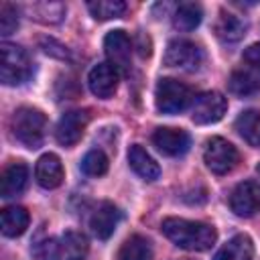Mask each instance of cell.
I'll list each match as a JSON object with an SVG mask.
<instances>
[{
	"instance_id": "obj_13",
	"label": "cell",
	"mask_w": 260,
	"mask_h": 260,
	"mask_svg": "<svg viewBox=\"0 0 260 260\" xmlns=\"http://www.w3.org/2000/svg\"><path fill=\"white\" fill-rule=\"evenodd\" d=\"M120 219H122V211L114 203L104 201L93 209V213L89 217V228L98 240H108L114 234V230L118 228Z\"/></svg>"
},
{
	"instance_id": "obj_26",
	"label": "cell",
	"mask_w": 260,
	"mask_h": 260,
	"mask_svg": "<svg viewBox=\"0 0 260 260\" xmlns=\"http://www.w3.org/2000/svg\"><path fill=\"white\" fill-rule=\"evenodd\" d=\"M63 252L67 260H83L87 254V240L77 232H67L63 236Z\"/></svg>"
},
{
	"instance_id": "obj_10",
	"label": "cell",
	"mask_w": 260,
	"mask_h": 260,
	"mask_svg": "<svg viewBox=\"0 0 260 260\" xmlns=\"http://www.w3.org/2000/svg\"><path fill=\"white\" fill-rule=\"evenodd\" d=\"M104 49L110 59V65L116 69L128 71L130 69V57H132V43L130 37L124 30H110L104 39Z\"/></svg>"
},
{
	"instance_id": "obj_31",
	"label": "cell",
	"mask_w": 260,
	"mask_h": 260,
	"mask_svg": "<svg viewBox=\"0 0 260 260\" xmlns=\"http://www.w3.org/2000/svg\"><path fill=\"white\" fill-rule=\"evenodd\" d=\"M258 173H260V167H258Z\"/></svg>"
},
{
	"instance_id": "obj_14",
	"label": "cell",
	"mask_w": 260,
	"mask_h": 260,
	"mask_svg": "<svg viewBox=\"0 0 260 260\" xmlns=\"http://www.w3.org/2000/svg\"><path fill=\"white\" fill-rule=\"evenodd\" d=\"M63 165L59 160L57 154L53 152H47L43 154L39 160H37V167H35V177H37V183L45 189H55L63 183Z\"/></svg>"
},
{
	"instance_id": "obj_17",
	"label": "cell",
	"mask_w": 260,
	"mask_h": 260,
	"mask_svg": "<svg viewBox=\"0 0 260 260\" xmlns=\"http://www.w3.org/2000/svg\"><path fill=\"white\" fill-rule=\"evenodd\" d=\"M248 30L246 20H242L240 16L221 10L217 20H215V35L223 41V43H236L240 41Z\"/></svg>"
},
{
	"instance_id": "obj_24",
	"label": "cell",
	"mask_w": 260,
	"mask_h": 260,
	"mask_svg": "<svg viewBox=\"0 0 260 260\" xmlns=\"http://www.w3.org/2000/svg\"><path fill=\"white\" fill-rule=\"evenodd\" d=\"M228 83H230V91L240 95V98L256 93L260 89V81L252 73H248V71H234Z\"/></svg>"
},
{
	"instance_id": "obj_25",
	"label": "cell",
	"mask_w": 260,
	"mask_h": 260,
	"mask_svg": "<svg viewBox=\"0 0 260 260\" xmlns=\"http://www.w3.org/2000/svg\"><path fill=\"white\" fill-rule=\"evenodd\" d=\"M81 171L89 177H102L108 171V156L100 148H91L83 158H81Z\"/></svg>"
},
{
	"instance_id": "obj_2",
	"label": "cell",
	"mask_w": 260,
	"mask_h": 260,
	"mask_svg": "<svg viewBox=\"0 0 260 260\" xmlns=\"http://www.w3.org/2000/svg\"><path fill=\"white\" fill-rule=\"evenodd\" d=\"M10 128H12L14 138L20 144H24L26 148H39L43 144V138H45L47 118L41 110L24 106L12 114Z\"/></svg>"
},
{
	"instance_id": "obj_15",
	"label": "cell",
	"mask_w": 260,
	"mask_h": 260,
	"mask_svg": "<svg viewBox=\"0 0 260 260\" xmlns=\"http://www.w3.org/2000/svg\"><path fill=\"white\" fill-rule=\"evenodd\" d=\"M28 183V169L24 162H12L4 169L2 173V181H0V195L10 199L16 197L24 191Z\"/></svg>"
},
{
	"instance_id": "obj_30",
	"label": "cell",
	"mask_w": 260,
	"mask_h": 260,
	"mask_svg": "<svg viewBox=\"0 0 260 260\" xmlns=\"http://www.w3.org/2000/svg\"><path fill=\"white\" fill-rule=\"evenodd\" d=\"M242 59H244V63H248L250 69H254L256 73H260V43L250 45V47L244 51Z\"/></svg>"
},
{
	"instance_id": "obj_29",
	"label": "cell",
	"mask_w": 260,
	"mask_h": 260,
	"mask_svg": "<svg viewBox=\"0 0 260 260\" xmlns=\"http://www.w3.org/2000/svg\"><path fill=\"white\" fill-rule=\"evenodd\" d=\"M18 26V8L10 2H4L0 6V35L8 37Z\"/></svg>"
},
{
	"instance_id": "obj_4",
	"label": "cell",
	"mask_w": 260,
	"mask_h": 260,
	"mask_svg": "<svg viewBox=\"0 0 260 260\" xmlns=\"http://www.w3.org/2000/svg\"><path fill=\"white\" fill-rule=\"evenodd\" d=\"M191 102H195L193 89L189 85H185L179 79L173 77H165L156 83V91H154V104L156 110L162 114H179L183 112Z\"/></svg>"
},
{
	"instance_id": "obj_5",
	"label": "cell",
	"mask_w": 260,
	"mask_h": 260,
	"mask_svg": "<svg viewBox=\"0 0 260 260\" xmlns=\"http://www.w3.org/2000/svg\"><path fill=\"white\" fill-rule=\"evenodd\" d=\"M203 160H205V165H207V169L211 173L225 175V173L234 171V167L240 160V154H238V150H236V146L232 142H228L225 138L213 136L205 144Z\"/></svg>"
},
{
	"instance_id": "obj_12",
	"label": "cell",
	"mask_w": 260,
	"mask_h": 260,
	"mask_svg": "<svg viewBox=\"0 0 260 260\" xmlns=\"http://www.w3.org/2000/svg\"><path fill=\"white\" fill-rule=\"evenodd\" d=\"M87 85L95 98H102V100L112 98L118 87V69L110 63L93 65L87 75Z\"/></svg>"
},
{
	"instance_id": "obj_20",
	"label": "cell",
	"mask_w": 260,
	"mask_h": 260,
	"mask_svg": "<svg viewBox=\"0 0 260 260\" xmlns=\"http://www.w3.org/2000/svg\"><path fill=\"white\" fill-rule=\"evenodd\" d=\"M238 134L252 146H260V112L258 110H244L236 118Z\"/></svg>"
},
{
	"instance_id": "obj_18",
	"label": "cell",
	"mask_w": 260,
	"mask_h": 260,
	"mask_svg": "<svg viewBox=\"0 0 260 260\" xmlns=\"http://www.w3.org/2000/svg\"><path fill=\"white\" fill-rule=\"evenodd\" d=\"M28 211L20 205H10L6 209H2V215H0V225H2V234L8 236V238H16V236H22L28 228Z\"/></svg>"
},
{
	"instance_id": "obj_9",
	"label": "cell",
	"mask_w": 260,
	"mask_h": 260,
	"mask_svg": "<svg viewBox=\"0 0 260 260\" xmlns=\"http://www.w3.org/2000/svg\"><path fill=\"white\" fill-rule=\"evenodd\" d=\"M230 207L238 217H252L260 211V185L254 181H242L230 195Z\"/></svg>"
},
{
	"instance_id": "obj_28",
	"label": "cell",
	"mask_w": 260,
	"mask_h": 260,
	"mask_svg": "<svg viewBox=\"0 0 260 260\" xmlns=\"http://www.w3.org/2000/svg\"><path fill=\"white\" fill-rule=\"evenodd\" d=\"M61 248H63V244H59L55 238H43L32 244L30 252L37 260H59L61 252H63Z\"/></svg>"
},
{
	"instance_id": "obj_21",
	"label": "cell",
	"mask_w": 260,
	"mask_h": 260,
	"mask_svg": "<svg viewBox=\"0 0 260 260\" xmlns=\"http://www.w3.org/2000/svg\"><path fill=\"white\" fill-rule=\"evenodd\" d=\"M118 260H152V244L148 238L144 236H130L120 252H118Z\"/></svg>"
},
{
	"instance_id": "obj_22",
	"label": "cell",
	"mask_w": 260,
	"mask_h": 260,
	"mask_svg": "<svg viewBox=\"0 0 260 260\" xmlns=\"http://www.w3.org/2000/svg\"><path fill=\"white\" fill-rule=\"evenodd\" d=\"M201 18H203V10H201L199 4H195V2H183V4L177 6V10L173 14V24H175V28L187 32V30L197 28L199 22H201Z\"/></svg>"
},
{
	"instance_id": "obj_1",
	"label": "cell",
	"mask_w": 260,
	"mask_h": 260,
	"mask_svg": "<svg viewBox=\"0 0 260 260\" xmlns=\"http://www.w3.org/2000/svg\"><path fill=\"white\" fill-rule=\"evenodd\" d=\"M160 230L175 246H179L183 250H191V252L209 250L217 240V232L213 225L203 223V221L183 219V217L162 219Z\"/></svg>"
},
{
	"instance_id": "obj_11",
	"label": "cell",
	"mask_w": 260,
	"mask_h": 260,
	"mask_svg": "<svg viewBox=\"0 0 260 260\" xmlns=\"http://www.w3.org/2000/svg\"><path fill=\"white\" fill-rule=\"evenodd\" d=\"M152 144L167 156H181L189 150L191 138L181 128H156L152 134Z\"/></svg>"
},
{
	"instance_id": "obj_19",
	"label": "cell",
	"mask_w": 260,
	"mask_h": 260,
	"mask_svg": "<svg viewBox=\"0 0 260 260\" xmlns=\"http://www.w3.org/2000/svg\"><path fill=\"white\" fill-rule=\"evenodd\" d=\"M254 258V244L246 234H238L228 244L221 246V250L215 254L213 260H252Z\"/></svg>"
},
{
	"instance_id": "obj_27",
	"label": "cell",
	"mask_w": 260,
	"mask_h": 260,
	"mask_svg": "<svg viewBox=\"0 0 260 260\" xmlns=\"http://www.w3.org/2000/svg\"><path fill=\"white\" fill-rule=\"evenodd\" d=\"M32 14L37 20L41 22H61V18L65 16V6L61 2H39L32 6Z\"/></svg>"
},
{
	"instance_id": "obj_8",
	"label": "cell",
	"mask_w": 260,
	"mask_h": 260,
	"mask_svg": "<svg viewBox=\"0 0 260 260\" xmlns=\"http://www.w3.org/2000/svg\"><path fill=\"white\" fill-rule=\"evenodd\" d=\"M89 124V112L87 110H69L65 112L55 128V138L61 146H73L81 140L85 128Z\"/></svg>"
},
{
	"instance_id": "obj_3",
	"label": "cell",
	"mask_w": 260,
	"mask_h": 260,
	"mask_svg": "<svg viewBox=\"0 0 260 260\" xmlns=\"http://www.w3.org/2000/svg\"><path fill=\"white\" fill-rule=\"evenodd\" d=\"M32 75V61L28 53L12 43L0 45V79L4 85H20Z\"/></svg>"
},
{
	"instance_id": "obj_7",
	"label": "cell",
	"mask_w": 260,
	"mask_h": 260,
	"mask_svg": "<svg viewBox=\"0 0 260 260\" xmlns=\"http://www.w3.org/2000/svg\"><path fill=\"white\" fill-rule=\"evenodd\" d=\"M228 110V100L219 91H205L195 98L191 108V120L195 124H213L223 118Z\"/></svg>"
},
{
	"instance_id": "obj_16",
	"label": "cell",
	"mask_w": 260,
	"mask_h": 260,
	"mask_svg": "<svg viewBox=\"0 0 260 260\" xmlns=\"http://www.w3.org/2000/svg\"><path fill=\"white\" fill-rule=\"evenodd\" d=\"M128 162L132 167V171L142 177L144 181H156L160 175V169L156 165V160L140 146V144H132L128 150Z\"/></svg>"
},
{
	"instance_id": "obj_6",
	"label": "cell",
	"mask_w": 260,
	"mask_h": 260,
	"mask_svg": "<svg viewBox=\"0 0 260 260\" xmlns=\"http://www.w3.org/2000/svg\"><path fill=\"white\" fill-rule=\"evenodd\" d=\"M203 61V53L201 49L185 39H175L167 45V53H165V63L169 67H177L183 71H195Z\"/></svg>"
},
{
	"instance_id": "obj_23",
	"label": "cell",
	"mask_w": 260,
	"mask_h": 260,
	"mask_svg": "<svg viewBox=\"0 0 260 260\" xmlns=\"http://www.w3.org/2000/svg\"><path fill=\"white\" fill-rule=\"evenodd\" d=\"M87 8L95 20H112V18H120L126 12V2H122V0H98V2H89Z\"/></svg>"
}]
</instances>
